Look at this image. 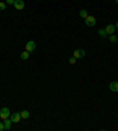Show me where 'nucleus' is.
<instances>
[{
    "mask_svg": "<svg viewBox=\"0 0 118 131\" xmlns=\"http://www.w3.org/2000/svg\"><path fill=\"white\" fill-rule=\"evenodd\" d=\"M2 130H5L4 123H2V122H0V131H2Z\"/></svg>",
    "mask_w": 118,
    "mask_h": 131,
    "instance_id": "18",
    "label": "nucleus"
},
{
    "mask_svg": "<svg viewBox=\"0 0 118 131\" xmlns=\"http://www.w3.org/2000/svg\"><path fill=\"white\" fill-rule=\"evenodd\" d=\"M4 9H6V4L0 1V11H4Z\"/></svg>",
    "mask_w": 118,
    "mask_h": 131,
    "instance_id": "16",
    "label": "nucleus"
},
{
    "mask_svg": "<svg viewBox=\"0 0 118 131\" xmlns=\"http://www.w3.org/2000/svg\"><path fill=\"white\" fill-rule=\"evenodd\" d=\"M98 34H99L100 38H103V39H105L106 36H108V33H106V31H105V28H99V30H98Z\"/></svg>",
    "mask_w": 118,
    "mask_h": 131,
    "instance_id": "10",
    "label": "nucleus"
},
{
    "mask_svg": "<svg viewBox=\"0 0 118 131\" xmlns=\"http://www.w3.org/2000/svg\"><path fill=\"white\" fill-rule=\"evenodd\" d=\"M116 4H117V5H118V0H116Z\"/></svg>",
    "mask_w": 118,
    "mask_h": 131,
    "instance_id": "20",
    "label": "nucleus"
},
{
    "mask_svg": "<svg viewBox=\"0 0 118 131\" xmlns=\"http://www.w3.org/2000/svg\"><path fill=\"white\" fill-rule=\"evenodd\" d=\"M105 31H106L108 34H114L115 31H116V26L112 25V24H110V25H108V26L105 27Z\"/></svg>",
    "mask_w": 118,
    "mask_h": 131,
    "instance_id": "7",
    "label": "nucleus"
},
{
    "mask_svg": "<svg viewBox=\"0 0 118 131\" xmlns=\"http://www.w3.org/2000/svg\"><path fill=\"white\" fill-rule=\"evenodd\" d=\"M76 62H77V58H76V57H70V58H68V63L70 64H76Z\"/></svg>",
    "mask_w": 118,
    "mask_h": 131,
    "instance_id": "15",
    "label": "nucleus"
},
{
    "mask_svg": "<svg viewBox=\"0 0 118 131\" xmlns=\"http://www.w3.org/2000/svg\"><path fill=\"white\" fill-rule=\"evenodd\" d=\"M14 1H15V0H6V4L7 5H13Z\"/></svg>",
    "mask_w": 118,
    "mask_h": 131,
    "instance_id": "17",
    "label": "nucleus"
},
{
    "mask_svg": "<svg viewBox=\"0 0 118 131\" xmlns=\"http://www.w3.org/2000/svg\"><path fill=\"white\" fill-rule=\"evenodd\" d=\"M25 50L27 51V52H30V53H32L33 51L36 50V43L33 40H30L26 43V45H25Z\"/></svg>",
    "mask_w": 118,
    "mask_h": 131,
    "instance_id": "2",
    "label": "nucleus"
},
{
    "mask_svg": "<svg viewBox=\"0 0 118 131\" xmlns=\"http://www.w3.org/2000/svg\"><path fill=\"white\" fill-rule=\"evenodd\" d=\"M115 26H116V28H117V30H118V21H117V23H116V25H115Z\"/></svg>",
    "mask_w": 118,
    "mask_h": 131,
    "instance_id": "19",
    "label": "nucleus"
},
{
    "mask_svg": "<svg viewBox=\"0 0 118 131\" xmlns=\"http://www.w3.org/2000/svg\"><path fill=\"white\" fill-rule=\"evenodd\" d=\"M85 24H86L87 26H95L96 25V18L95 17H92V15H89L87 18H85Z\"/></svg>",
    "mask_w": 118,
    "mask_h": 131,
    "instance_id": "5",
    "label": "nucleus"
},
{
    "mask_svg": "<svg viewBox=\"0 0 118 131\" xmlns=\"http://www.w3.org/2000/svg\"><path fill=\"white\" fill-rule=\"evenodd\" d=\"M20 115H21V118H23V119H27V118H30V115H31V113L28 112L27 110H24V111L20 112Z\"/></svg>",
    "mask_w": 118,
    "mask_h": 131,
    "instance_id": "11",
    "label": "nucleus"
},
{
    "mask_svg": "<svg viewBox=\"0 0 118 131\" xmlns=\"http://www.w3.org/2000/svg\"><path fill=\"white\" fill-rule=\"evenodd\" d=\"M9 116H11V112H9L8 108H2L0 110V118L2 121H5L6 118H9Z\"/></svg>",
    "mask_w": 118,
    "mask_h": 131,
    "instance_id": "1",
    "label": "nucleus"
},
{
    "mask_svg": "<svg viewBox=\"0 0 118 131\" xmlns=\"http://www.w3.org/2000/svg\"><path fill=\"white\" fill-rule=\"evenodd\" d=\"M28 57H30V52H27V51L21 52V54H20V58L23 59V60H26V59H28Z\"/></svg>",
    "mask_w": 118,
    "mask_h": 131,
    "instance_id": "12",
    "label": "nucleus"
},
{
    "mask_svg": "<svg viewBox=\"0 0 118 131\" xmlns=\"http://www.w3.org/2000/svg\"><path fill=\"white\" fill-rule=\"evenodd\" d=\"M109 87L112 92H118V81H111Z\"/></svg>",
    "mask_w": 118,
    "mask_h": 131,
    "instance_id": "8",
    "label": "nucleus"
},
{
    "mask_svg": "<svg viewBox=\"0 0 118 131\" xmlns=\"http://www.w3.org/2000/svg\"><path fill=\"white\" fill-rule=\"evenodd\" d=\"M11 125H12V121H11V118H6V119L4 121L5 130H11Z\"/></svg>",
    "mask_w": 118,
    "mask_h": 131,
    "instance_id": "9",
    "label": "nucleus"
},
{
    "mask_svg": "<svg viewBox=\"0 0 118 131\" xmlns=\"http://www.w3.org/2000/svg\"><path fill=\"white\" fill-rule=\"evenodd\" d=\"M73 57H76L77 59H80L83 57H85V51L83 50V49H78L73 52Z\"/></svg>",
    "mask_w": 118,
    "mask_h": 131,
    "instance_id": "4",
    "label": "nucleus"
},
{
    "mask_svg": "<svg viewBox=\"0 0 118 131\" xmlns=\"http://www.w3.org/2000/svg\"><path fill=\"white\" fill-rule=\"evenodd\" d=\"M20 119H21V115H20V112L12 113V116H11V121H12V123H18V122H20Z\"/></svg>",
    "mask_w": 118,
    "mask_h": 131,
    "instance_id": "6",
    "label": "nucleus"
},
{
    "mask_svg": "<svg viewBox=\"0 0 118 131\" xmlns=\"http://www.w3.org/2000/svg\"><path fill=\"white\" fill-rule=\"evenodd\" d=\"M79 15L82 17V18H87L89 17V14H87V11L86 9H80V12H79Z\"/></svg>",
    "mask_w": 118,
    "mask_h": 131,
    "instance_id": "13",
    "label": "nucleus"
},
{
    "mask_svg": "<svg viewBox=\"0 0 118 131\" xmlns=\"http://www.w3.org/2000/svg\"><path fill=\"white\" fill-rule=\"evenodd\" d=\"M14 8L18 9V11H21V9H24V7H25V2H24L23 0H15L14 1Z\"/></svg>",
    "mask_w": 118,
    "mask_h": 131,
    "instance_id": "3",
    "label": "nucleus"
},
{
    "mask_svg": "<svg viewBox=\"0 0 118 131\" xmlns=\"http://www.w3.org/2000/svg\"><path fill=\"white\" fill-rule=\"evenodd\" d=\"M109 40L111 41V43H117L118 41V37L117 36H114V34H111L109 38Z\"/></svg>",
    "mask_w": 118,
    "mask_h": 131,
    "instance_id": "14",
    "label": "nucleus"
}]
</instances>
